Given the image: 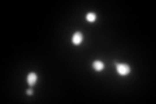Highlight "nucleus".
I'll return each mask as SVG.
<instances>
[{"mask_svg":"<svg viewBox=\"0 0 156 104\" xmlns=\"http://www.w3.org/2000/svg\"><path fill=\"white\" fill-rule=\"evenodd\" d=\"M117 72L120 75H127L130 73V66L126 64H117Z\"/></svg>","mask_w":156,"mask_h":104,"instance_id":"1","label":"nucleus"},{"mask_svg":"<svg viewBox=\"0 0 156 104\" xmlns=\"http://www.w3.org/2000/svg\"><path fill=\"white\" fill-rule=\"evenodd\" d=\"M73 43L75 44V46H78V44H81V42H82V34L79 33V31H77V33L73 34V38H72Z\"/></svg>","mask_w":156,"mask_h":104,"instance_id":"2","label":"nucleus"},{"mask_svg":"<svg viewBox=\"0 0 156 104\" xmlns=\"http://www.w3.org/2000/svg\"><path fill=\"white\" fill-rule=\"evenodd\" d=\"M36 81H38V75L35 74V73H30V74L27 75V83L30 86H34L36 83Z\"/></svg>","mask_w":156,"mask_h":104,"instance_id":"3","label":"nucleus"},{"mask_svg":"<svg viewBox=\"0 0 156 104\" xmlns=\"http://www.w3.org/2000/svg\"><path fill=\"white\" fill-rule=\"evenodd\" d=\"M92 66H94V69H95V70L100 72V70H103V69H104V62H103V61H100V60H96V61H94Z\"/></svg>","mask_w":156,"mask_h":104,"instance_id":"4","label":"nucleus"},{"mask_svg":"<svg viewBox=\"0 0 156 104\" xmlns=\"http://www.w3.org/2000/svg\"><path fill=\"white\" fill-rule=\"evenodd\" d=\"M86 20H87L88 22H94V21L96 20V14L95 13H88V14L86 16Z\"/></svg>","mask_w":156,"mask_h":104,"instance_id":"5","label":"nucleus"},{"mask_svg":"<svg viewBox=\"0 0 156 104\" xmlns=\"http://www.w3.org/2000/svg\"><path fill=\"white\" fill-rule=\"evenodd\" d=\"M27 94H29V95H31V94H33V90H31V88H29V90H27Z\"/></svg>","mask_w":156,"mask_h":104,"instance_id":"6","label":"nucleus"}]
</instances>
